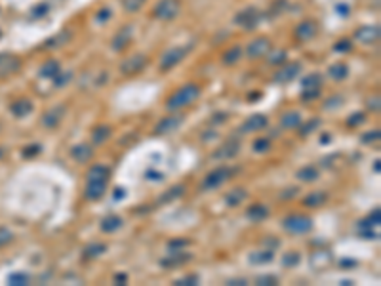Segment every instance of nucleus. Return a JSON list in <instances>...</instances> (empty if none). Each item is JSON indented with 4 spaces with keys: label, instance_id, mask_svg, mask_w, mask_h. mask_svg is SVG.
Listing matches in <instances>:
<instances>
[{
    "label": "nucleus",
    "instance_id": "37998d69",
    "mask_svg": "<svg viewBox=\"0 0 381 286\" xmlns=\"http://www.w3.org/2000/svg\"><path fill=\"white\" fill-rule=\"evenodd\" d=\"M29 282V275L27 273H14L8 277V284H14V286H19V284H27Z\"/></svg>",
    "mask_w": 381,
    "mask_h": 286
},
{
    "label": "nucleus",
    "instance_id": "0eeeda50",
    "mask_svg": "<svg viewBox=\"0 0 381 286\" xmlns=\"http://www.w3.org/2000/svg\"><path fill=\"white\" fill-rule=\"evenodd\" d=\"M185 122V117L179 113L175 115H170V117H164V119L154 126V134L156 136H166V134H172L175 132V130H179L181 124Z\"/></svg>",
    "mask_w": 381,
    "mask_h": 286
},
{
    "label": "nucleus",
    "instance_id": "f704fd0d",
    "mask_svg": "<svg viewBox=\"0 0 381 286\" xmlns=\"http://www.w3.org/2000/svg\"><path fill=\"white\" fill-rule=\"evenodd\" d=\"M265 58H267V61L271 65H282V63L286 61V52H284V50H274V52L271 50Z\"/></svg>",
    "mask_w": 381,
    "mask_h": 286
},
{
    "label": "nucleus",
    "instance_id": "3c124183",
    "mask_svg": "<svg viewBox=\"0 0 381 286\" xmlns=\"http://www.w3.org/2000/svg\"><path fill=\"white\" fill-rule=\"evenodd\" d=\"M196 282H198V279H196L194 275H187V277H183V279H177V280H175V284H177V286L196 284Z\"/></svg>",
    "mask_w": 381,
    "mask_h": 286
},
{
    "label": "nucleus",
    "instance_id": "2f4dec72",
    "mask_svg": "<svg viewBox=\"0 0 381 286\" xmlns=\"http://www.w3.org/2000/svg\"><path fill=\"white\" fill-rule=\"evenodd\" d=\"M328 74H330L334 80H343V79H347L349 69L345 63H334V65L328 69Z\"/></svg>",
    "mask_w": 381,
    "mask_h": 286
},
{
    "label": "nucleus",
    "instance_id": "6ab92c4d",
    "mask_svg": "<svg viewBox=\"0 0 381 286\" xmlns=\"http://www.w3.org/2000/svg\"><path fill=\"white\" fill-rule=\"evenodd\" d=\"M326 202H328L326 191H314V193L307 195V197L303 199V204L309 208H320L322 204H326Z\"/></svg>",
    "mask_w": 381,
    "mask_h": 286
},
{
    "label": "nucleus",
    "instance_id": "bb28decb",
    "mask_svg": "<svg viewBox=\"0 0 381 286\" xmlns=\"http://www.w3.org/2000/svg\"><path fill=\"white\" fill-rule=\"evenodd\" d=\"M297 180L303 181V183H311V181L318 180V170L314 166H303L301 170H297Z\"/></svg>",
    "mask_w": 381,
    "mask_h": 286
},
{
    "label": "nucleus",
    "instance_id": "4d7b16f0",
    "mask_svg": "<svg viewBox=\"0 0 381 286\" xmlns=\"http://www.w3.org/2000/svg\"><path fill=\"white\" fill-rule=\"evenodd\" d=\"M294 193H299V189H295V187H292V189H288L286 193L282 195V199H284V200H286V199H292V197H294Z\"/></svg>",
    "mask_w": 381,
    "mask_h": 286
},
{
    "label": "nucleus",
    "instance_id": "79ce46f5",
    "mask_svg": "<svg viewBox=\"0 0 381 286\" xmlns=\"http://www.w3.org/2000/svg\"><path fill=\"white\" fill-rule=\"evenodd\" d=\"M320 126V119H313V120H309L307 124H303V126H299V134L305 138V136H309L311 132H314L316 128Z\"/></svg>",
    "mask_w": 381,
    "mask_h": 286
},
{
    "label": "nucleus",
    "instance_id": "aec40b11",
    "mask_svg": "<svg viewBox=\"0 0 381 286\" xmlns=\"http://www.w3.org/2000/svg\"><path fill=\"white\" fill-rule=\"evenodd\" d=\"M379 223H381V210L379 208H375L366 220H362L360 223H358V229H360V231H374V227H379Z\"/></svg>",
    "mask_w": 381,
    "mask_h": 286
},
{
    "label": "nucleus",
    "instance_id": "4be33fe9",
    "mask_svg": "<svg viewBox=\"0 0 381 286\" xmlns=\"http://www.w3.org/2000/svg\"><path fill=\"white\" fill-rule=\"evenodd\" d=\"M10 109H12V113H14L15 117H19L21 119V117H27V115L33 113V103L29 100H19V101H14Z\"/></svg>",
    "mask_w": 381,
    "mask_h": 286
},
{
    "label": "nucleus",
    "instance_id": "5fc2aeb1",
    "mask_svg": "<svg viewBox=\"0 0 381 286\" xmlns=\"http://www.w3.org/2000/svg\"><path fill=\"white\" fill-rule=\"evenodd\" d=\"M187 244H189V240H185V239H183V240H172V242L168 244V248H175V250H177V248L187 246Z\"/></svg>",
    "mask_w": 381,
    "mask_h": 286
},
{
    "label": "nucleus",
    "instance_id": "de8ad7c7",
    "mask_svg": "<svg viewBox=\"0 0 381 286\" xmlns=\"http://www.w3.org/2000/svg\"><path fill=\"white\" fill-rule=\"evenodd\" d=\"M351 48H353V44H351V40L349 39H343V40H339V42H335L334 44L335 52H349Z\"/></svg>",
    "mask_w": 381,
    "mask_h": 286
},
{
    "label": "nucleus",
    "instance_id": "a19ab883",
    "mask_svg": "<svg viewBox=\"0 0 381 286\" xmlns=\"http://www.w3.org/2000/svg\"><path fill=\"white\" fill-rule=\"evenodd\" d=\"M145 4V0H122V8L126 10V12H139L141 6Z\"/></svg>",
    "mask_w": 381,
    "mask_h": 286
},
{
    "label": "nucleus",
    "instance_id": "423d86ee",
    "mask_svg": "<svg viewBox=\"0 0 381 286\" xmlns=\"http://www.w3.org/2000/svg\"><path fill=\"white\" fill-rule=\"evenodd\" d=\"M273 50V44L267 36H259V39L252 40L246 48V55L250 60H259V58H265L269 52Z\"/></svg>",
    "mask_w": 381,
    "mask_h": 286
},
{
    "label": "nucleus",
    "instance_id": "bf43d9fd",
    "mask_svg": "<svg viewBox=\"0 0 381 286\" xmlns=\"http://www.w3.org/2000/svg\"><path fill=\"white\" fill-rule=\"evenodd\" d=\"M114 282H116V284H124V282H126V275H116V277H114Z\"/></svg>",
    "mask_w": 381,
    "mask_h": 286
},
{
    "label": "nucleus",
    "instance_id": "6e6d98bb",
    "mask_svg": "<svg viewBox=\"0 0 381 286\" xmlns=\"http://www.w3.org/2000/svg\"><path fill=\"white\" fill-rule=\"evenodd\" d=\"M368 107H370L372 111H375V113H377V111H379V98H375V100L368 101Z\"/></svg>",
    "mask_w": 381,
    "mask_h": 286
},
{
    "label": "nucleus",
    "instance_id": "dca6fc26",
    "mask_svg": "<svg viewBox=\"0 0 381 286\" xmlns=\"http://www.w3.org/2000/svg\"><path fill=\"white\" fill-rule=\"evenodd\" d=\"M130 39H132V27H124V29H121L118 31V34L113 39V50H116V52H122L124 48L130 44Z\"/></svg>",
    "mask_w": 381,
    "mask_h": 286
},
{
    "label": "nucleus",
    "instance_id": "20e7f679",
    "mask_svg": "<svg viewBox=\"0 0 381 286\" xmlns=\"http://www.w3.org/2000/svg\"><path fill=\"white\" fill-rule=\"evenodd\" d=\"M233 174H234L233 168H227V166L215 168L214 172H210L206 178H204L200 189H202V191H210V189H215V187L223 185V183H225V181H227L229 178L233 176Z\"/></svg>",
    "mask_w": 381,
    "mask_h": 286
},
{
    "label": "nucleus",
    "instance_id": "c756f323",
    "mask_svg": "<svg viewBox=\"0 0 381 286\" xmlns=\"http://www.w3.org/2000/svg\"><path fill=\"white\" fill-rule=\"evenodd\" d=\"M240 58H242V50L238 46H233V48H229L227 52H223L221 63H223V65H234Z\"/></svg>",
    "mask_w": 381,
    "mask_h": 286
},
{
    "label": "nucleus",
    "instance_id": "6e6552de",
    "mask_svg": "<svg viewBox=\"0 0 381 286\" xmlns=\"http://www.w3.org/2000/svg\"><path fill=\"white\" fill-rule=\"evenodd\" d=\"M381 36L379 25H362L354 31V39L360 44H375Z\"/></svg>",
    "mask_w": 381,
    "mask_h": 286
},
{
    "label": "nucleus",
    "instance_id": "f8f14e48",
    "mask_svg": "<svg viewBox=\"0 0 381 286\" xmlns=\"http://www.w3.org/2000/svg\"><path fill=\"white\" fill-rule=\"evenodd\" d=\"M294 34L299 42H309L318 34V25H316V21H301L299 25L295 27Z\"/></svg>",
    "mask_w": 381,
    "mask_h": 286
},
{
    "label": "nucleus",
    "instance_id": "a878e982",
    "mask_svg": "<svg viewBox=\"0 0 381 286\" xmlns=\"http://www.w3.org/2000/svg\"><path fill=\"white\" fill-rule=\"evenodd\" d=\"M107 252V246L103 244V242H94V244H88L84 250H82V256L84 258H88V260H92V258H99L101 254Z\"/></svg>",
    "mask_w": 381,
    "mask_h": 286
},
{
    "label": "nucleus",
    "instance_id": "4468645a",
    "mask_svg": "<svg viewBox=\"0 0 381 286\" xmlns=\"http://www.w3.org/2000/svg\"><path fill=\"white\" fill-rule=\"evenodd\" d=\"M269 120L265 115H252L250 119H246L242 122V126L238 132L240 134H252V132H259L263 128H267Z\"/></svg>",
    "mask_w": 381,
    "mask_h": 286
},
{
    "label": "nucleus",
    "instance_id": "393cba45",
    "mask_svg": "<svg viewBox=\"0 0 381 286\" xmlns=\"http://www.w3.org/2000/svg\"><path fill=\"white\" fill-rule=\"evenodd\" d=\"M17 67H19V60H15L14 55H6V53L0 55V71L2 73H14V71H17Z\"/></svg>",
    "mask_w": 381,
    "mask_h": 286
},
{
    "label": "nucleus",
    "instance_id": "58836bf2",
    "mask_svg": "<svg viewBox=\"0 0 381 286\" xmlns=\"http://www.w3.org/2000/svg\"><path fill=\"white\" fill-rule=\"evenodd\" d=\"M318 96H320V88H303L301 101H303V103H309V101L316 100Z\"/></svg>",
    "mask_w": 381,
    "mask_h": 286
},
{
    "label": "nucleus",
    "instance_id": "473e14b6",
    "mask_svg": "<svg viewBox=\"0 0 381 286\" xmlns=\"http://www.w3.org/2000/svg\"><path fill=\"white\" fill-rule=\"evenodd\" d=\"M238 153V143H227L225 147H221L217 153H214L215 159H231Z\"/></svg>",
    "mask_w": 381,
    "mask_h": 286
},
{
    "label": "nucleus",
    "instance_id": "c03bdc74",
    "mask_svg": "<svg viewBox=\"0 0 381 286\" xmlns=\"http://www.w3.org/2000/svg\"><path fill=\"white\" fill-rule=\"evenodd\" d=\"M269 147H271V141H269L267 138H259V140L254 141L255 153H265V151H269Z\"/></svg>",
    "mask_w": 381,
    "mask_h": 286
},
{
    "label": "nucleus",
    "instance_id": "4c0bfd02",
    "mask_svg": "<svg viewBox=\"0 0 381 286\" xmlns=\"http://www.w3.org/2000/svg\"><path fill=\"white\" fill-rule=\"evenodd\" d=\"M273 260V252L271 250H265V252H255L250 256V261L252 263H267V261Z\"/></svg>",
    "mask_w": 381,
    "mask_h": 286
},
{
    "label": "nucleus",
    "instance_id": "8fccbe9b",
    "mask_svg": "<svg viewBox=\"0 0 381 286\" xmlns=\"http://www.w3.org/2000/svg\"><path fill=\"white\" fill-rule=\"evenodd\" d=\"M183 191H185V187H183V185H177V187H174V189H170V191H168V195H166V197L162 199V202H166V200L174 199V197H179V195L183 193Z\"/></svg>",
    "mask_w": 381,
    "mask_h": 286
},
{
    "label": "nucleus",
    "instance_id": "a18cd8bd",
    "mask_svg": "<svg viewBox=\"0 0 381 286\" xmlns=\"http://www.w3.org/2000/svg\"><path fill=\"white\" fill-rule=\"evenodd\" d=\"M12 239H14V235L10 233L6 227H0V248L6 246L8 242H12Z\"/></svg>",
    "mask_w": 381,
    "mask_h": 286
},
{
    "label": "nucleus",
    "instance_id": "603ef678",
    "mask_svg": "<svg viewBox=\"0 0 381 286\" xmlns=\"http://www.w3.org/2000/svg\"><path fill=\"white\" fill-rule=\"evenodd\" d=\"M255 282H257V284H276L278 280H276V277H271V275H269V277H257Z\"/></svg>",
    "mask_w": 381,
    "mask_h": 286
},
{
    "label": "nucleus",
    "instance_id": "72a5a7b5",
    "mask_svg": "<svg viewBox=\"0 0 381 286\" xmlns=\"http://www.w3.org/2000/svg\"><path fill=\"white\" fill-rule=\"evenodd\" d=\"M191 260V254H183L181 256L179 252H175V256L172 254V258H168V260H162L161 263L164 267H172V265H181V263H185V261Z\"/></svg>",
    "mask_w": 381,
    "mask_h": 286
},
{
    "label": "nucleus",
    "instance_id": "49530a36",
    "mask_svg": "<svg viewBox=\"0 0 381 286\" xmlns=\"http://www.w3.org/2000/svg\"><path fill=\"white\" fill-rule=\"evenodd\" d=\"M381 138L379 130H372V132H366L360 136V140L364 141V143H372V141H377Z\"/></svg>",
    "mask_w": 381,
    "mask_h": 286
},
{
    "label": "nucleus",
    "instance_id": "39448f33",
    "mask_svg": "<svg viewBox=\"0 0 381 286\" xmlns=\"http://www.w3.org/2000/svg\"><path fill=\"white\" fill-rule=\"evenodd\" d=\"M179 8V0H158V4L153 10V15L161 21H172L174 17H177Z\"/></svg>",
    "mask_w": 381,
    "mask_h": 286
},
{
    "label": "nucleus",
    "instance_id": "412c9836",
    "mask_svg": "<svg viewBox=\"0 0 381 286\" xmlns=\"http://www.w3.org/2000/svg\"><path fill=\"white\" fill-rule=\"evenodd\" d=\"M122 227V218H118V216H107V218H103L99 223V229L103 231V233H114V231H118Z\"/></svg>",
    "mask_w": 381,
    "mask_h": 286
},
{
    "label": "nucleus",
    "instance_id": "9d476101",
    "mask_svg": "<svg viewBox=\"0 0 381 286\" xmlns=\"http://www.w3.org/2000/svg\"><path fill=\"white\" fill-rule=\"evenodd\" d=\"M301 71V65L299 63H286V65H280V69L274 73L273 80L276 84H288L299 74Z\"/></svg>",
    "mask_w": 381,
    "mask_h": 286
},
{
    "label": "nucleus",
    "instance_id": "ea45409f",
    "mask_svg": "<svg viewBox=\"0 0 381 286\" xmlns=\"http://www.w3.org/2000/svg\"><path fill=\"white\" fill-rule=\"evenodd\" d=\"M71 77H73V73H71V71H59V73L54 77L55 88H63L69 82V80H71Z\"/></svg>",
    "mask_w": 381,
    "mask_h": 286
},
{
    "label": "nucleus",
    "instance_id": "f3484780",
    "mask_svg": "<svg viewBox=\"0 0 381 286\" xmlns=\"http://www.w3.org/2000/svg\"><path fill=\"white\" fill-rule=\"evenodd\" d=\"M280 126L284 130H297L301 126V115L297 111H288L280 117Z\"/></svg>",
    "mask_w": 381,
    "mask_h": 286
},
{
    "label": "nucleus",
    "instance_id": "ddd939ff",
    "mask_svg": "<svg viewBox=\"0 0 381 286\" xmlns=\"http://www.w3.org/2000/svg\"><path fill=\"white\" fill-rule=\"evenodd\" d=\"M107 181L109 180H90L86 181L84 197L88 200H99L103 195L107 193Z\"/></svg>",
    "mask_w": 381,
    "mask_h": 286
},
{
    "label": "nucleus",
    "instance_id": "7ed1b4c3",
    "mask_svg": "<svg viewBox=\"0 0 381 286\" xmlns=\"http://www.w3.org/2000/svg\"><path fill=\"white\" fill-rule=\"evenodd\" d=\"M189 50H191V46H175V48H170L168 52H164V55L161 58V63H158L161 71H170V69H174L177 63H181V61L185 60V55L189 53Z\"/></svg>",
    "mask_w": 381,
    "mask_h": 286
},
{
    "label": "nucleus",
    "instance_id": "cd10ccee",
    "mask_svg": "<svg viewBox=\"0 0 381 286\" xmlns=\"http://www.w3.org/2000/svg\"><path fill=\"white\" fill-rule=\"evenodd\" d=\"M111 134H113L111 126H97L94 130V134H92V141H94V145H103V143L111 138Z\"/></svg>",
    "mask_w": 381,
    "mask_h": 286
},
{
    "label": "nucleus",
    "instance_id": "f03ea898",
    "mask_svg": "<svg viewBox=\"0 0 381 286\" xmlns=\"http://www.w3.org/2000/svg\"><path fill=\"white\" fill-rule=\"evenodd\" d=\"M282 229L290 235H305L313 229V220L305 214H292L282 220Z\"/></svg>",
    "mask_w": 381,
    "mask_h": 286
},
{
    "label": "nucleus",
    "instance_id": "c9c22d12",
    "mask_svg": "<svg viewBox=\"0 0 381 286\" xmlns=\"http://www.w3.org/2000/svg\"><path fill=\"white\" fill-rule=\"evenodd\" d=\"M299 252H286L284 256H282V265L284 267H295L297 263H299Z\"/></svg>",
    "mask_w": 381,
    "mask_h": 286
},
{
    "label": "nucleus",
    "instance_id": "5701e85b",
    "mask_svg": "<svg viewBox=\"0 0 381 286\" xmlns=\"http://www.w3.org/2000/svg\"><path fill=\"white\" fill-rule=\"evenodd\" d=\"M109 176H111V170H109L107 166H103V164H95V166H92L90 170H88L86 181H90V180H109Z\"/></svg>",
    "mask_w": 381,
    "mask_h": 286
},
{
    "label": "nucleus",
    "instance_id": "9b49d317",
    "mask_svg": "<svg viewBox=\"0 0 381 286\" xmlns=\"http://www.w3.org/2000/svg\"><path fill=\"white\" fill-rule=\"evenodd\" d=\"M257 21H259V12H257L255 8H246V10H242L238 15H234V23L240 25L242 29H246V31L254 29V27L257 25Z\"/></svg>",
    "mask_w": 381,
    "mask_h": 286
},
{
    "label": "nucleus",
    "instance_id": "b1692460",
    "mask_svg": "<svg viewBox=\"0 0 381 286\" xmlns=\"http://www.w3.org/2000/svg\"><path fill=\"white\" fill-rule=\"evenodd\" d=\"M246 216L252 221H263L269 216V208L263 206V204H254L246 210Z\"/></svg>",
    "mask_w": 381,
    "mask_h": 286
},
{
    "label": "nucleus",
    "instance_id": "052dcab7",
    "mask_svg": "<svg viewBox=\"0 0 381 286\" xmlns=\"http://www.w3.org/2000/svg\"><path fill=\"white\" fill-rule=\"evenodd\" d=\"M0 157H2V151H0Z\"/></svg>",
    "mask_w": 381,
    "mask_h": 286
},
{
    "label": "nucleus",
    "instance_id": "7c9ffc66",
    "mask_svg": "<svg viewBox=\"0 0 381 286\" xmlns=\"http://www.w3.org/2000/svg\"><path fill=\"white\" fill-rule=\"evenodd\" d=\"M57 73H59V63L55 60H48L41 67V77H44V79H54Z\"/></svg>",
    "mask_w": 381,
    "mask_h": 286
},
{
    "label": "nucleus",
    "instance_id": "864d4df0",
    "mask_svg": "<svg viewBox=\"0 0 381 286\" xmlns=\"http://www.w3.org/2000/svg\"><path fill=\"white\" fill-rule=\"evenodd\" d=\"M109 17H111V10H109V8H103V10H99V13H97V21H99V23L107 21Z\"/></svg>",
    "mask_w": 381,
    "mask_h": 286
},
{
    "label": "nucleus",
    "instance_id": "1a4fd4ad",
    "mask_svg": "<svg viewBox=\"0 0 381 286\" xmlns=\"http://www.w3.org/2000/svg\"><path fill=\"white\" fill-rule=\"evenodd\" d=\"M145 65H147V58H145L143 53H134V55H130L128 60L122 61L121 71H122V74H137L145 69Z\"/></svg>",
    "mask_w": 381,
    "mask_h": 286
},
{
    "label": "nucleus",
    "instance_id": "13d9d810",
    "mask_svg": "<svg viewBox=\"0 0 381 286\" xmlns=\"http://www.w3.org/2000/svg\"><path fill=\"white\" fill-rule=\"evenodd\" d=\"M34 153H41V145H31V149H27V151H25V155H27V157H29V155H34Z\"/></svg>",
    "mask_w": 381,
    "mask_h": 286
},
{
    "label": "nucleus",
    "instance_id": "a211bd4d",
    "mask_svg": "<svg viewBox=\"0 0 381 286\" xmlns=\"http://www.w3.org/2000/svg\"><path fill=\"white\" fill-rule=\"evenodd\" d=\"M63 113H65V107H55L54 111H48L44 117H42V124L46 128H55L63 119Z\"/></svg>",
    "mask_w": 381,
    "mask_h": 286
},
{
    "label": "nucleus",
    "instance_id": "2eb2a0df",
    "mask_svg": "<svg viewBox=\"0 0 381 286\" xmlns=\"http://www.w3.org/2000/svg\"><path fill=\"white\" fill-rule=\"evenodd\" d=\"M71 157H73L78 164H84V162H90V160L94 159V147L90 145H84V143H81V145H74L73 149H71Z\"/></svg>",
    "mask_w": 381,
    "mask_h": 286
},
{
    "label": "nucleus",
    "instance_id": "e433bc0d",
    "mask_svg": "<svg viewBox=\"0 0 381 286\" xmlns=\"http://www.w3.org/2000/svg\"><path fill=\"white\" fill-rule=\"evenodd\" d=\"M322 86V77L318 73H313L303 79V88H320Z\"/></svg>",
    "mask_w": 381,
    "mask_h": 286
},
{
    "label": "nucleus",
    "instance_id": "09e8293b",
    "mask_svg": "<svg viewBox=\"0 0 381 286\" xmlns=\"http://www.w3.org/2000/svg\"><path fill=\"white\" fill-rule=\"evenodd\" d=\"M364 122V113H354L351 115V119H347V126H358Z\"/></svg>",
    "mask_w": 381,
    "mask_h": 286
},
{
    "label": "nucleus",
    "instance_id": "c85d7f7f",
    "mask_svg": "<svg viewBox=\"0 0 381 286\" xmlns=\"http://www.w3.org/2000/svg\"><path fill=\"white\" fill-rule=\"evenodd\" d=\"M244 199H246V191H244V189H234V191L225 195V202H227V206H231V208H236L238 204H242Z\"/></svg>",
    "mask_w": 381,
    "mask_h": 286
},
{
    "label": "nucleus",
    "instance_id": "f257e3e1",
    "mask_svg": "<svg viewBox=\"0 0 381 286\" xmlns=\"http://www.w3.org/2000/svg\"><path fill=\"white\" fill-rule=\"evenodd\" d=\"M198 98H200V86L198 84H185V86H181L177 92L170 96L166 107L168 111H179L183 107L194 103Z\"/></svg>",
    "mask_w": 381,
    "mask_h": 286
}]
</instances>
